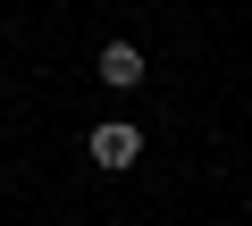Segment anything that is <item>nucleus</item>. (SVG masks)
Segmentation results:
<instances>
[{"instance_id": "obj_2", "label": "nucleus", "mask_w": 252, "mask_h": 226, "mask_svg": "<svg viewBox=\"0 0 252 226\" xmlns=\"http://www.w3.org/2000/svg\"><path fill=\"white\" fill-rule=\"evenodd\" d=\"M93 67H101V84H109V92H135V84H143V50H135V42H109Z\"/></svg>"}, {"instance_id": "obj_1", "label": "nucleus", "mask_w": 252, "mask_h": 226, "mask_svg": "<svg viewBox=\"0 0 252 226\" xmlns=\"http://www.w3.org/2000/svg\"><path fill=\"white\" fill-rule=\"evenodd\" d=\"M135 151H143V134L126 126V118H109V126H93V168H135Z\"/></svg>"}]
</instances>
